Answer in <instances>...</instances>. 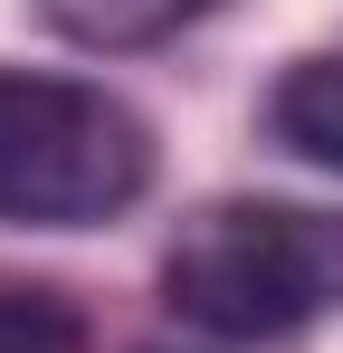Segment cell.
I'll use <instances>...</instances> for the list:
<instances>
[{
	"label": "cell",
	"mask_w": 343,
	"mask_h": 353,
	"mask_svg": "<svg viewBox=\"0 0 343 353\" xmlns=\"http://www.w3.org/2000/svg\"><path fill=\"white\" fill-rule=\"evenodd\" d=\"M163 305L229 344H277L343 315V220L305 201H210L163 258Z\"/></svg>",
	"instance_id": "obj_1"
},
{
	"label": "cell",
	"mask_w": 343,
	"mask_h": 353,
	"mask_svg": "<svg viewBox=\"0 0 343 353\" xmlns=\"http://www.w3.org/2000/svg\"><path fill=\"white\" fill-rule=\"evenodd\" d=\"M143 181H153V134L124 96L0 67V220L10 230H96Z\"/></svg>",
	"instance_id": "obj_2"
},
{
	"label": "cell",
	"mask_w": 343,
	"mask_h": 353,
	"mask_svg": "<svg viewBox=\"0 0 343 353\" xmlns=\"http://www.w3.org/2000/svg\"><path fill=\"white\" fill-rule=\"evenodd\" d=\"M277 143H295L305 163L343 172V58H305L295 77L277 86Z\"/></svg>",
	"instance_id": "obj_3"
},
{
	"label": "cell",
	"mask_w": 343,
	"mask_h": 353,
	"mask_svg": "<svg viewBox=\"0 0 343 353\" xmlns=\"http://www.w3.org/2000/svg\"><path fill=\"white\" fill-rule=\"evenodd\" d=\"M67 39H86V48H153L172 39L181 19H200L210 0H39Z\"/></svg>",
	"instance_id": "obj_4"
},
{
	"label": "cell",
	"mask_w": 343,
	"mask_h": 353,
	"mask_svg": "<svg viewBox=\"0 0 343 353\" xmlns=\"http://www.w3.org/2000/svg\"><path fill=\"white\" fill-rule=\"evenodd\" d=\"M0 353H86V325L48 287H0Z\"/></svg>",
	"instance_id": "obj_5"
}]
</instances>
